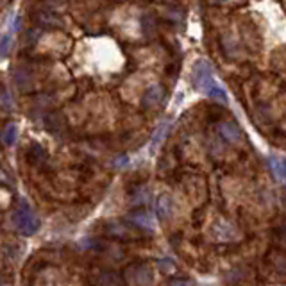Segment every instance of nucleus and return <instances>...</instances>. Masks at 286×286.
Listing matches in <instances>:
<instances>
[{
    "instance_id": "obj_1",
    "label": "nucleus",
    "mask_w": 286,
    "mask_h": 286,
    "mask_svg": "<svg viewBox=\"0 0 286 286\" xmlns=\"http://www.w3.org/2000/svg\"><path fill=\"white\" fill-rule=\"evenodd\" d=\"M191 79H193L195 88L204 93L206 97H209V99H213V100H218V102H222V104L229 102V97H227L224 86L220 84V82H216L215 77H213V70L208 61L201 59L193 64Z\"/></svg>"
},
{
    "instance_id": "obj_2",
    "label": "nucleus",
    "mask_w": 286,
    "mask_h": 286,
    "mask_svg": "<svg viewBox=\"0 0 286 286\" xmlns=\"http://www.w3.org/2000/svg\"><path fill=\"white\" fill-rule=\"evenodd\" d=\"M13 224L24 234H34L39 229V226H41L38 215L27 204H20V208L13 213Z\"/></svg>"
},
{
    "instance_id": "obj_3",
    "label": "nucleus",
    "mask_w": 286,
    "mask_h": 286,
    "mask_svg": "<svg viewBox=\"0 0 286 286\" xmlns=\"http://www.w3.org/2000/svg\"><path fill=\"white\" fill-rule=\"evenodd\" d=\"M163 97H165V88H163L161 84H152L150 88H147V92L143 93V107H156L159 102L163 100Z\"/></svg>"
},
{
    "instance_id": "obj_4",
    "label": "nucleus",
    "mask_w": 286,
    "mask_h": 286,
    "mask_svg": "<svg viewBox=\"0 0 286 286\" xmlns=\"http://www.w3.org/2000/svg\"><path fill=\"white\" fill-rule=\"evenodd\" d=\"M218 133H220V136H222L224 140H227L229 143H236L241 140L240 127H238L236 124H233V122H222V124L218 125Z\"/></svg>"
},
{
    "instance_id": "obj_5",
    "label": "nucleus",
    "mask_w": 286,
    "mask_h": 286,
    "mask_svg": "<svg viewBox=\"0 0 286 286\" xmlns=\"http://www.w3.org/2000/svg\"><path fill=\"white\" fill-rule=\"evenodd\" d=\"M156 213H158V216H159V218H163V220H166V218H170V216H172L173 201H172V197H170V195H166V193L159 195L158 202H156Z\"/></svg>"
},
{
    "instance_id": "obj_6",
    "label": "nucleus",
    "mask_w": 286,
    "mask_h": 286,
    "mask_svg": "<svg viewBox=\"0 0 286 286\" xmlns=\"http://www.w3.org/2000/svg\"><path fill=\"white\" fill-rule=\"evenodd\" d=\"M16 32L14 29V21L11 24V27L7 29L6 34L0 36V57H7L11 52V47H13V34Z\"/></svg>"
},
{
    "instance_id": "obj_7",
    "label": "nucleus",
    "mask_w": 286,
    "mask_h": 286,
    "mask_svg": "<svg viewBox=\"0 0 286 286\" xmlns=\"http://www.w3.org/2000/svg\"><path fill=\"white\" fill-rule=\"evenodd\" d=\"M270 168L279 179L286 181V158H270Z\"/></svg>"
},
{
    "instance_id": "obj_8",
    "label": "nucleus",
    "mask_w": 286,
    "mask_h": 286,
    "mask_svg": "<svg viewBox=\"0 0 286 286\" xmlns=\"http://www.w3.org/2000/svg\"><path fill=\"white\" fill-rule=\"evenodd\" d=\"M136 272H138V274H135V279H133V283H140V284L152 283L150 270H148L147 267H136Z\"/></svg>"
},
{
    "instance_id": "obj_9",
    "label": "nucleus",
    "mask_w": 286,
    "mask_h": 286,
    "mask_svg": "<svg viewBox=\"0 0 286 286\" xmlns=\"http://www.w3.org/2000/svg\"><path fill=\"white\" fill-rule=\"evenodd\" d=\"M131 220L135 224H138L140 227H145V229H154V224H152V218L147 215V213H136V215L131 216Z\"/></svg>"
},
{
    "instance_id": "obj_10",
    "label": "nucleus",
    "mask_w": 286,
    "mask_h": 286,
    "mask_svg": "<svg viewBox=\"0 0 286 286\" xmlns=\"http://www.w3.org/2000/svg\"><path fill=\"white\" fill-rule=\"evenodd\" d=\"M16 136H18V127L14 124L7 125V129L4 131V142H6L7 145H13L14 142H16Z\"/></svg>"
},
{
    "instance_id": "obj_11",
    "label": "nucleus",
    "mask_w": 286,
    "mask_h": 286,
    "mask_svg": "<svg viewBox=\"0 0 286 286\" xmlns=\"http://www.w3.org/2000/svg\"><path fill=\"white\" fill-rule=\"evenodd\" d=\"M109 276H111V274H102V276H100V279L97 281V283H99V284H120L122 283L120 277H117V276L109 277Z\"/></svg>"
},
{
    "instance_id": "obj_12",
    "label": "nucleus",
    "mask_w": 286,
    "mask_h": 286,
    "mask_svg": "<svg viewBox=\"0 0 286 286\" xmlns=\"http://www.w3.org/2000/svg\"><path fill=\"white\" fill-rule=\"evenodd\" d=\"M190 283H193V281H190V279H172L170 281V284H190Z\"/></svg>"
},
{
    "instance_id": "obj_13",
    "label": "nucleus",
    "mask_w": 286,
    "mask_h": 286,
    "mask_svg": "<svg viewBox=\"0 0 286 286\" xmlns=\"http://www.w3.org/2000/svg\"><path fill=\"white\" fill-rule=\"evenodd\" d=\"M216 2H224V0H216Z\"/></svg>"
}]
</instances>
